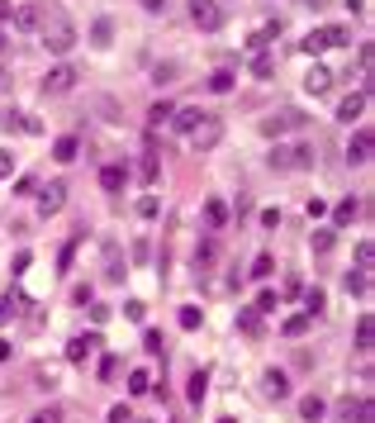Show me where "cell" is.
Returning <instances> with one entry per match:
<instances>
[{"label":"cell","mask_w":375,"mask_h":423,"mask_svg":"<svg viewBox=\"0 0 375 423\" xmlns=\"http://www.w3.org/2000/svg\"><path fill=\"white\" fill-rule=\"evenodd\" d=\"M38 33H43V48H48V53H57V57H67L72 48H77V29H72V20H67L62 10H43Z\"/></svg>","instance_id":"obj_1"},{"label":"cell","mask_w":375,"mask_h":423,"mask_svg":"<svg viewBox=\"0 0 375 423\" xmlns=\"http://www.w3.org/2000/svg\"><path fill=\"white\" fill-rule=\"evenodd\" d=\"M342 43H351V29H347V24H328V29H314V33H304L299 53L319 57V53H328V48H342Z\"/></svg>","instance_id":"obj_2"},{"label":"cell","mask_w":375,"mask_h":423,"mask_svg":"<svg viewBox=\"0 0 375 423\" xmlns=\"http://www.w3.org/2000/svg\"><path fill=\"white\" fill-rule=\"evenodd\" d=\"M190 143H195V153H214L218 143H223V119L205 114V119H200V129L190 133Z\"/></svg>","instance_id":"obj_3"},{"label":"cell","mask_w":375,"mask_h":423,"mask_svg":"<svg viewBox=\"0 0 375 423\" xmlns=\"http://www.w3.org/2000/svg\"><path fill=\"white\" fill-rule=\"evenodd\" d=\"M304 124H309L304 109H280V114L262 119V133H266V138H280V133H295V129H304Z\"/></svg>","instance_id":"obj_4"},{"label":"cell","mask_w":375,"mask_h":423,"mask_svg":"<svg viewBox=\"0 0 375 423\" xmlns=\"http://www.w3.org/2000/svg\"><path fill=\"white\" fill-rule=\"evenodd\" d=\"M190 24L214 33V29H223V10H218L214 0H190Z\"/></svg>","instance_id":"obj_5"},{"label":"cell","mask_w":375,"mask_h":423,"mask_svg":"<svg viewBox=\"0 0 375 423\" xmlns=\"http://www.w3.org/2000/svg\"><path fill=\"white\" fill-rule=\"evenodd\" d=\"M371 153H375V133L371 129H356V133H351V143H347V162H351V167H366Z\"/></svg>","instance_id":"obj_6"},{"label":"cell","mask_w":375,"mask_h":423,"mask_svg":"<svg viewBox=\"0 0 375 423\" xmlns=\"http://www.w3.org/2000/svg\"><path fill=\"white\" fill-rule=\"evenodd\" d=\"M72 86H77V67L62 62V67H53V72L43 77V95H67Z\"/></svg>","instance_id":"obj_7"},{"label":"cell","mask_w":375,"mask_h":423,"mask_svg":"<svg viewBox=\"0 0 375 423\" xmlns=\"http://www.w3.org/2000/svg\"><path fill=\"white\" fill-rule=\"evenodd\" d=\"M333 423H371V399H342L333 409Z\"/></svg>","instance_id":"obj_8"},{"label":"cell","mask_w":375,"mask_h":423,"mask_svg":"<svg viewBox=\"0 0 375 423\" xmlns=\"http://www.w3.org/2000/svg\"><path fill=\"white\" fill-rule=\"evenodd\" d=\"M67 205V181H48L43 190H38V210L43 214H57Z\"/></svg>","instance_id":"obj_9"},{"label":"cell","mask_w":375,"mask_h":423,"mask_svg":"<svg viewBox=\"0 0 375 423\" xmlns=\"http://www.w3.org/2000/svg\"><path fill=\"white\" fill-rule=\"evenodd\" d=\"M95 347H100V333H77V338L67 343V362H72V367H81V362L95 352Z\"/></svg>","instance_id":"obj_10"},{"label":"cell","mask_w":375,"mask_h":423,"mask_svg":"<svg viewBox=\"0 0 375 423\" xmlns=\"http://www.w3.org/2000/svg\"><path fill=\"white\" fill-rule=\"evenodd\" d=\"M200 119H205V109L186 105V109H171V119H166V124H171L176 133H195V129H200Z\"/></svg>","instance_id":"obj_11"},{"label":"cell","mask_w":375,"mask_h":423,"mask_svg":"<svg viewBox=\"0 0 375 423\" xmlns=\"http://www.w3.org/2000/svg\"><path fill=\"white\" fill-rule=\"evenodd\" d=\"M304 91H309V95H328V91H333V72H328V67H309Z\"/></svg>","instance_id":"obj_12"},{"label":"cell","mask_w":375,"mask_h":423,"mask_svg":"<svg viewBox=\"0 0 375 423\" xmlns=\"http://www.w3.org/2000/svg\"><path fill=\"white\" fill-rule=\"evenodd\" d=\"M124 181H129V171H124L119 162H109V167H100V185H105L109 195H119V190H124Z\"/></svg>","instance_id":"obj_13"},{"label":"cell","mask_w":375,"mask_h":423,"mask_svg":"<svg viewBox=\"0 0 375 423\" xmlns=\"http://www.w3.org/2000/svg\"><path fill=\"white\" fill-rule=\"evenodd\" d=\"M262 390H266L271 399H285V395H290V380H285V371H266V376H262Z\"/></svg>","instance_id":"obj_14"},{"label":"cell","mask_w":375,"mask_h":423,"mask_svg":"<svg viewBox=\"0 0 375 423\" xmlns=\"http://www.w3.org/2000/svg\"><path fill=\"white\" fill-rule=\"evenodd\" d=\"M356 214H361V200H356V195H347V200H337V210H333V224H337V229H347Z\"/></svg>","instance_id":"obj_15"},{"label":"cell","mask_w":375,"mask_h":423,"mask_svg":"<svg viewBox=\"0 0 375 423\" xmlns=\"http://www.w3.org/2000/svg\"><path fill=\"white\" fill-rule=\"evenodd\" d=\"M299 295H304V314H309V318H319L323 309H328V295H323L319 286H304Z\"/></svg>","instance_id":"obj_16"},{"label":"cell","mask_w":375,"mask_h":423,"mask_svg":"<svg viewBox=\"0 0 375 423\" xmlns=\"http://www.w3.org/2000/svg\"><path fill=\"white\" fill-rule=\"evenodd\" d=\"M371 343H375V318L361 314L356 318V352H371Z\"/></svg>","instance_id":"obj_17"},{"label":"cell","mask_w":375,"mask_h":423,"mask_svg":"<svg viewBox=\"0 0 375 423\" xmlns=\"http://www.w3.org/2000/svg\"><path fill=\"white\" fill-rule=\"evenodd\" d=\"M285 162H290V171H309V167H314V148H304V143H299V148H285Z\"/></svg>","instance_id":"obj_18"},{"label":"cell","mask_w":375,"mask_h":423,"mask_svg":"<svg viewBox=\"0 0 375 423\" xmlns=\"http://www.w3.org/2000/svg\"><path fill=\"white\" fill-rule=\"evenodd\" d=\"M361 109H366V91H356V95H347V100H342V105H337V119H361Z\"/></svg>","instance_id":"obj_19"},{"label":"cell","mask_w":375,"mask_h":423,"mask_svg":"<svg viewBox=\"0 0 375 423\" xmlns=\"http://www.w3.org/2000/svg\"><path fill=\"white\" fill-rule=\"evenodd\" d=\"M24 309V295L19 291H10V295H0V323H10V318Z\"/></svg>","instance_id":"obj_20"},{"label":"cell","mask_w":375,"mask_h":423,"mask_svg":"<svg viewBox=\"0 0 375 423\" xmlns=\"http://www.w3.org/2000/svg\"><path fill=\"white\" fill-rule=\"evenodd\" d=\"M10 20H15L19 29H38V20H43V10H38V5H19V10H15Z\"/></svg>","instance_id":"obj_21"},{"label":"cell","mask_w":375,"mask_h":423,"mask_svg":"<svg viewBox=\"0 0 375 423\" xmlns=\"http://www.w3.org/2000/svg\"><path fill=\"white\" fill-rule=\"evenodd\" d=\"M77 153H81V143L72 138V133H67V138H57V143H53V157H57V162H77Z\"/></svg>","instance_id":"obj_22"},{"label":"cell","mask_w":375,"mask_h":423,"mask_svg":"<svg viewBox=\"0 0 375 423\" xmlns=\"http://www.w3.org/2000/svg\"><path fill=\"white\" fill-rule=\"evenodd\" d=\"M299 414H304V419H309V423H319L323 414H328V404H323L319 395H304V399H299Z\"/></svg>","instance_id":"obj_23"},{"label":"cell","mask_w":375,"mask_h":423,"mask_svg":"<svg viewBox=\"0 0 375 423\" xmlns=\"http://www.w3.org/2000/svg\"><path fill=\"white\" fill-rule=\"evenodd\" d=\"M90 43H95V48H109V43H114V24H109V20H95V24H90Z\"/></svg>","instance_id":"obj_24"},{"label":"cell","mask_w":375,"mask_h":423,"mask_svg":"<svg viewBox=\"0 0 375 423\" xmlns=\"http://www.w3.org/2000/svg\"><path fill=\"white\" fill-rule=\"evenodd\" d=\"M205 224H209V229H223V224H228V205H223V200H209V205H205Z\"/></svg>","instance_id":"obj_25"},{"label":"cell","mask_w":375,"mask_h":423,"mask_svg":"<svg viewBox=\"0 0 375 423\" xmlns=\"http://www.w3.org/2000/svg\"><path fill=\"white\" fill-rule=\"evenodd\" d=\"M147 390H152V376H147L143 367H134L129 371V395H147Z\"/></svg>","instance_id":"obj_26"},{"label":"cell","mask_w":375,"mask_h":423,"mask_svg":"<svg viewBox=\"0 0 375 423\" xmlns=\"http://www.w3.org/2000/svg\"><path fill=\"white\" fill-rule=\"evenodd\" d=\"M342 286H347V295H366V291H371V276H366V271H347Z\"/></svg>","instance_id":"obj_27"},{"label":"cell","mask_w":375,"mask_h":423,"mask_svg":"<svg viewBox=\"0 0 375 423\" xmlns=\"http://www.w3.org/2000/svg\"><path fill=\"white\" fill-rule=\"evenodd\" d=\"M238 328L247 338H257V333H262V314H257V309H238Z\"/></svg>","instance_id":"obj_28"},{"label":"cell","mask_w":375,"mask_h":423,"mask_svg":"<svg viewBox=\"0 0 375 423\" xmlns=\"http://www.w3.org/2000/svg\"><path fill=\"white\" fill-rule=\"evenodd\" d=\"M309 323H314L309 314H290L285 323H280V333H285V338H299V333H309Z\"/></svg>","instance_id":"obj_29"},{"label":"cell","mask_w":375,"mask_h":423,"mask_svg":"<svg viewBox=\"0 0 375 423\" xmlns=\"http://www.w3.org/2000/svg\"><path fill=\"white\" fill-rule=\"evenodd\" d=\"M205 395H209V371H195L190 376V404H200Z\"/></svg>","instance_id":"obj_30"},{"label":"cell","mask_w":375,"mask_h":423,"mask_svg":"<svg viewBox=\"0 0 375 423\" xmlns=\"http://www.w3.org/2000/svg\"><path fill=\"white\" fill-rule=\"evenodd\" d=\"M233 81H238V77H233L228 67H218L214 77H209V91H214V95H228V91H233Z\"/></svg>","instance_id":"obj_31"},{"label":"cell","mask_w":375,"mask_h":423,"mask_svg":"<svg viewBox=\"0 0 375 423\" xmlns=\"http://www.w3.org/2000/svg\"><path fill=\"white\" fill-rule=\"evenodd\" d=\"M375 266V243L366 238V243H356V271H371Z\"/></svg>","instance_id":"obj_32"},{"label":"cell","mask_w":375,"mask_h":423,"mask_svg":"<svg viewBox=\"0 0 375 423\" xmlns=\"http://www.w3.org/2000/svg\"><path fill=\"white\" fill-rule=\"evenodd\" d=\"M171 109H176V105H171V100H157V105L147 109V124H152V129H161V124L171 119Z\"/></svg>","instance_id":"obj_33"},{"label":"cell","mask_w":375,"mask_h":423,"mask_svg":"<svg viewBox=\"0 0 375 423\" xmlns=\"http://www.w3.org/2000/svg\"><path fill=\"white\" fill-rule=\"evenodd\" d=\"M333 243H337V233H333V229H319V233H314V238H309V247H314V252H333Z\"/></svg>","instance_id":"obj_34"},{"label":"cell","mask_w":375,"mask_h":423,"mask_svg":"<svg viewBox=\"0 0 375 423\" xmlns=\"http://www.w3.org/2000/svg\"><path fill=\"white\" fill-rule=\"evenodd\" d=\"M105 276H109V281H124V262H119V247H105Z\"/></svg>","instance_id":"obj_35"},{"label":"cell","mask_w":375,"mask_h":423,"mask_svg":"<svg viewBox=\"0 0 375 423\" xmlns=\"http://www.w3.org/2000/svg\"><path fill=\"white\" fill-rule=\"evenodd\" d=\"M200 323H205V309H195V305H186V309H181V328H186V333H195Z\"/></svg>","instance_id":"obj_36"},{"label":"cell","mask_w":375,"mask_h":423,"mask_svg":"<svg viewBox=\"0 0 375 423\" xmlns=\"http://www.w3.org/2000/svg\"><path fill=\"white\" fill-rule=\"evenodd\" d=\"M0 129L5 133H24V114H19V109H5V114H0Z\"/></svg>","instance_id":"obj_37"},{"label":"cell","mask_w":375,"mask_h":423,"mask_svg":"<svg viewBox=\"0 0 375 423\" xmlns=\"http://www.w3.org/2000/svg\"><path fill=\"white\" fill-rule=\"evenodd\" d=\"M276 309H280V295H276V291L257 295V314H276Z\"/></svg>","instance_id":"obj_38"},{"label":"cell","mask_w":375,"mask_h":423,"mask_svg":"<svg viewBox=\"0 0 375 423\" xmlns=\"http://www.w3.org/2000/svg\"><path fill=\"white\" fill-rule=\"evenodd\" d=\"M271 72H276V62H271L266 53H257V57H252V77H262V81H266Z\"/></svg>","instance_id":"obj_39"},{"label":"cell","mask_w":375,"mask_h":423,"mask_svg":"<svg viewBox=\"0 0 375 423\" xmlns=\"http://www.w3.org/2000/svg\"><path fill=\"white\" fill-rule=\"evenodd\" d=\"M271 271H276V262H271V252H262V257L252 262V276H257V281H266Z\"/></svg>","instance_id":"obj_40"},{"label":"cell","mask_w":375,"mask_h":423,"mask_svg":"<svg viewBox=\"0 0 375 423\" xmlns=\"http://www.w3.org/2000/svg\"><path fill=\"white\" fill-rule=\"evenodd\" d=\"M29 423H62V409H57V404H48V409L29 414Z\"/></svg>","instance_id":"obj_41"},{"label":"cell","mask_w":375,"mask_h":423,"mask_svg":"<svg viewBox=\"0 0 375 423\" xmlns=\"http://www.w3.org/2000/svg\"><path fill=\"white\" fill-rule=\"evenodd\" d=\"M214 257H218L214 238H205V243H200V252H195V262H200V266H209V262H214Z\"/></svg>","instance_id":"obj_42"},{"label":"cell","mask_w":375,"mask_h":423,"mask_svg":"<svg viewBox=\"0 0 375 423\" xmlns=\"http://www.w3.org/2000/svg\"><path fill=\"white\" fill-rule=\"evenodd\" d=\"M124 318L143 323V318H147V305H143V300H129V305H124Z\"/></svg>","instance_id":"obj_43"},{"label":"cell","mask_w":375,"mask_h":423,"mask_svg":"<svg viewBox=\"0 0 375 423\" xmlns=\"http://www.w3.org/2000/svg\"><path fill=\"white\" fill-rule=\"evenodd\" d=\"M143 347H147L152 357H161V347H166V343H161V333H157V328H147V333H143Z\"/></svg>","instance_id":"obj_44"},{"label":"cell","mask_w":375,"mask_h":423,"mask_svg":"<svg viewBox=\"0 0 375 423\" xmlns=\"http://www.w3.org/2000/svg\"><path fill=\"white\" fill-rule=\"evenodd\" d=\"M138 176H143V181H157V157H152V153L143 157V167H138Z\"/></svg>","instance_id":"obj_45"},{"label":"cell","mask_w":375,"mask_h":423,"mask_svg":"<svg viewBox=\"0 0 375 423\" xmlns=\"http://www.w3.org/2000/svg\"><path fill=\"white\" fill-rule=\"evenodd\" d=\"M157 200H152V195H143V200H138V214H143V219H157Z\"/></svg>","instance_id":"obj_46"},{"label":"cell","mask_w":375,"mask_h":423,"mask_svg":"<svg viewBox=\"0 0 375 423\" xmlns=\"http://www.w3.org/2000/svg\"><path fill=\"white\" fill-rule=\"evenodd\" d=\"M114 376H119V357H105L100 362V380H114Z\"/></svg>","instance_id":"obj_47"},{"label":"cell","mask_w":375,"mask_h":423,"mask_svg":"<svg viewBox=\"0 0 375 423\" xmlns=\"http://www.w3.org/2000/svg\"><path fill=\"white\" fill-rule=\"evenodd\" d=\"M134 419V409H129V404H114V409H109V423H129Z\"/></svg>","instance_id":"obj_48"},{"label":"cell","mask_w":375,"mask_h":423,"mask_svg":"<svg viewBox=\"0 0 375 423\" xmlns=\"http://www.w3.org/2000/svg\"><path fill=\"white\" fill-rule=\"evenodd\" d=\"M152 77H157V86H161V81H171V77H176V62H161V67L152 72Z\"/></svg>","instance_id":"obj_49"},{"label":"cell","mask_w":375,"mask_h":423,"mask_svg":"<svg viewBox=\"0 0 375 423\" xmlns=\"http://www.w3.org/2000/svg\"><path fill=\"white\" fill-rule=\"evenodd\" d=\"M72 257H77V243H67V247H62V257H57V266L67 271V266H72Z\"/></svg>","instance_id":"obj_50"},{"label":"cell","mask_w":375,"mask_h":423,"mask_svg":"<svg viewBox=\"0 0 375 423\" xmlns=\"http://www.w3.org/2000/svg\"><path fill=\"white\" fill-rule=\"evenodd\" d=\"M10 171H15V157H10V153H5V148H0V181H5V176H10Z\"/></svg>","instance_id":"obj_51"},{"label":"cell","mask_w":375,"mask_h":423,"mask_svg":"<svg viewBox=\"0 0 375 423\" xmlns=\"http://www.w3.org/2000/svg\"><path fill=\"white\" fill-rule=\"evenodd\" d=\"M304 210H309V219H323V214H328V205H323V200H309Z\"/></svg>","instance_id":"obj_52"},{"label":"cell","mask_w":375,"mask_h":423,"mask_svg":"<svg viewBox=\"0 0 375 423\" xmlns=\"http://www.w3.org/2000/svg\"><path fill=\"white\" fill-rule=\"evenodd\" d=\"M90 318H95V323H109V305H90Z\"/></svg>","instance_id":"obj_53"},{"label":"cell","mask_w":375,"mask_h":423,"mask_svg":"<svg viewBox=\"0 0 375 423\" xmlns=\"http://www.w3.org/2000/svg\"><path fill=\"white\" fill-rule=\"evenodd\" d=\"M138 5H143V10H152V15H161V10H166L171 0H138Z\"/></svg>","instance_id":"obj_54"},{"label":"cell","mask_w":375,"mask_h":423,"mask_svg":"<svg viewBox=\"0 0 375 423\" xmlns=\"http://www.w3.org/2000/svg\"><path fill=\"white\" fill-rule=\"evenodd\" d=\"M347 10L351 15H366V0H347Z\"/></svg>","instance_id":"obj_55"},{"label":"cell","mask_w":375,"mask_h":423,"mask_svg":"<svg viewBox=\"0 0 375 423\" xmlns=\"http://www.w3.org/2000/svg\"><path fill=\"white\" fill-rule=\"evenodd\" d=\"M10 15H15V5H10V0H0V20H10Z\"/></svg>","instance_id":"obj_56"},{"label":"cell","mask_w":375,"mask_h":423,"mask_svg":"<svg viewBox=\"0 0 375 423\" xmlns=\"http://www.w3.org/2000/svg\"><path fill=\"white\" fill-rule=\"evenodd\" d=\"M10 352H15V347H10L5 338H0V362H10Z\"/></svg>","instance_id":"obj_57"},{"label":"cell","mask_w":375,"mask_h":423,"mask_svg":"<svg viewBox=\"0 0 375 423\" xmlns=\"http://www.w3.org/2000/svg\"><path fill=\"white\" fill-rule=\"evenodd\" d=\"M299 5H304V10H314V5H319V0H299Z\"/></svg>","instance_id":"obj_58"},{"label":"cell","mask_w":375,"mask_h":423,"mask_svg":"<svg viewBox=\"0 0 375 423\" xmlns=\"http://www.w3.org/2000/svg\"><path fill=\"white\" fill-rule=\"evenodd\" d=\"M0 53H5V33H0Z\"/></svg>","instance_id":"obj_59"},{"label":"cell","mask_w":375,"mask_h":423,"mask_svg":"<svg viewBox=\"0 0 375 423\" xmlns=\"http://www.w3.org/2000/svg\"><path fill=\"white\" fill-rule=\"evenodd\" d=\"M129 423H147V419H129Z\"/></svg>","instance_id":"obj_60"},{"label":"cell","mask_w":375,"mask_h":423,"mask_svg":"<svg viewBox=\"0 0 375 423\" xmlns=\"http://www.w3.org/2000/svg\"><path fill=\"white\" fill-rule=\"evenodd\" d=\"M218 423H233V419H218Z\"/></svg>","instance_id":"obj_61"}]
</instances>
